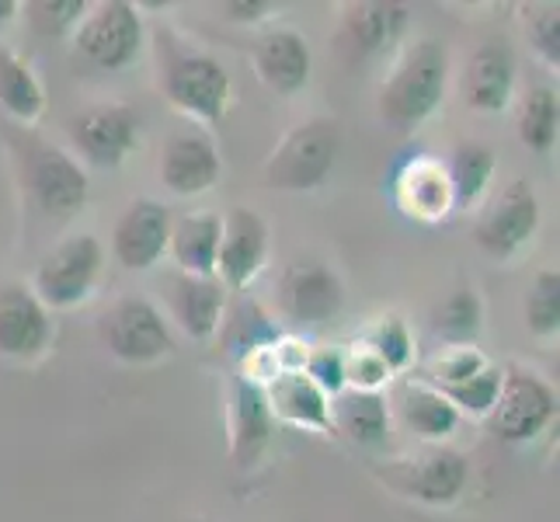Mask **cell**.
<instances>
[{"instance_id":"obj_15","label":"cell","mask_w":560,"mask_h":522,"mask_svg":"<svg viewBox=\"0 0 560 522\" xmlns=\"http://www.w3.org/2000/svg\"><path fill=\"white\" fill-rule=\"evenodd\" d=\"M158 174L171 196L199 199L220 185L223 161H220L217 143H212V137H206L202 129H182L164 143Z\"/></svg>"},{"instance_id":"obj_19","label":"cell","mask_w":560,"mask_h":522,"mask_svg":"<svg viewBox=\"0 0 560 522\" xmlns=\"http://www.w3.org/2000/svg\"><path fill=\"white\" fill-rule=\"evenodd\" d=\"M164 303L167 314L191 341H212L226 314V289L217 276H164Z\"/></svg>"},{"instance_id":"obj_33","label":"cell","mask_w":560,"mask_h":522,"mask_svg":"<svg viewBox=\"0 0 560 522\" xmlns=\"http://www.w3.org/2000/svg\"><path fill=\"white\" fill-rule=\"evenodd\" d=\"M523 317H526L529 335H536V338L557 335V327H560V276H557V268H544V272L533 279L526 303H523Z\"/></svg>"},{"instance_id":"obj_35","label":"cell","mask_w":560,"mask_h":522,"mask_svg":"<svg viewBox=\"0 0 560 522\" xmlns=\"http://www.w3.org/2000/svg\"><path fill=\"white\" fill-rule=\"evenodd\" d=\"M303 373L320 386V394L327 401L349 391V383H345V352H338V348H311V356L303 362Z\"/></svg>"},{"instance_id":"obj_27","label":"cell","mask_w":560,"mask_h":522,"mask_svg":"<svg viewBox=\"0 0 560 522\" xmlns=\"http://www.w3.org/2000/svg\"><path fill=\"white\" fill-rule=\"evenodd\" d=\"M217 338H220L223 352L230 359L247 362L250 356L268 352V348H272L282 335L272 324V317L261 311V303H255L247 293H241L234 303H226V314H223Z\"/></svg>"},{"instance_id":"obj_4","label":"cell","mask_w":560,"mask_h":522,"mask_svg":"<svg viewBox=\"0 0 560 522\" xmlns=\"http://www.w3.org/2000/svg\"><path fill=\"white\" fill-rule=\"evenodd\" d=\"M73 53L94 70H126L140 60L147 28L143 14L129 0H102V4H88V14L70 35Z\"/></svg>"},{"instance_id":"obj_3","label":"cell","mask_w":560,"mask_h":522,"mask_svg":"<svg viewBox=\"0 0 560 522\" xmlns=\"http://www.w3.org/2000/svg\"><path fill=\"white\" fill-rule=\"evenodd\" d=\"M338 153L341 123L331 115H314L276 143V150L261 164V178L276 192H314L331 178Z\"/></svg>"},{"instance_id":"obj_26","label":"cell","mask_w":560,"mask_h":522,"mask_svg":"<svg viewBox=\"0 0 560 522\" xmlns=\"http://www.w3.org/2000/svg\"><path fill=\"white\" fill-rule=\"evenodd\" d=\"M220 251V217L217 212H185L171 223L167 255L185 276H217Z\"/></svg>"},{"instance_id":"obj_36","label":"cell","mask_w":560,"mask_h":522,"mask_svg":"<svg viewBox=\"0 0 560 522\" xmlns=\"http://www.w3.org/2000/svg\"><path fill=\"white\" fill-rule=\"evenodd\" d=\"M386 380H390V370L365 345H355L352 352H345V383H349V391L380 394V386Z\"/></svg>"},{"instance_id":"obj_32","label":"cell","mask_w":560,"mask_h":522,"mask_svg":"<svg viewBox=\"0 0 560 522\" xmlns=\"http://www.w3.org/2000/svg\"><path fill=\"white\" fill-rule=\"evenodd\" d=\"M370 352L390 370V376L404 373L415 359V338H411V327L400 314H383L373 327L370 335L362 341Z\"/></svg>"},{"instance_id":"obj_20","label":"cell","mask_w":560,"mask_h":522,"mask_svg":"<svg viewBox=\"0 0 560 522\" xmlns=\"http://www.w3.org/2000/svg\"><path fill=\"white\" fill-rule=\"evenodd\" d=\"M282 314L296 324H327L345 306V282L324 262H296L279 282Z\"/></svg>"},{"instance_id":"obj_23","label":"cell","mask_w":560,"mask_h":522,"mask_svg":"<svg viewBox=\"0 0 560 522\" xmlns=\"http://www.w3.org/2000/svg\"><path fill=\"white\" fill-rule=\"evenodd\" d=\"M265 401L268 411L276 421L293 425L303 432H317L335 439V425H331V401L320 394V386L306 376L303 370H279L265 386Z\"/></svg>"},{"instance_id":"obj_13","label":"cell","mask_w":560,"mask_h":522,"mask_svg":"<svg viewBox=\"0 0 560 522\" xmlns=\"http://www.w3.org/2000/svg\"><path fill=\"white\" fill-rule=\"evenodd\" d=\"M268 223L255 209L234 206L220 217V251H217V279L230 293H244L255 286L268 262Z\"/></svg>"},{"instance_id":"obj_5","label":"cell","mask_w":560,"mask_h":522,"mask_svg":"<svg viewBox=\"0 0 560 522\" xmlns=\"http://www.w3.org/2000/svg\"><path fill=\"white\" fill-rule=\"evenodd\" d=\"M105 272V247L94 234H77L56 244L38 262L32 276V293L46 311H73L94 297Z\"/></svg>"},{"instance_id":"obj_11","label":"cell","mask_w":560,"mask_h":522,"mask_svg":"<svg viewBox=\"0 0 560 522\" xmlns=\"http://www.w3.org/2000/svg\"><path fill=\"white\" fill-rule=\"evenodd\" d=\"M67 137L81 161L102 171H115L140 147V115L126 102L91 105L67 123Z\"/></svg>"},{"instance_id":"obj_24","label":"cell","mask_w":560,"mask_h":522,"mask_svg":"<svg viewBox=\"0 0 560 522\" xmlns=\"http://www.w3.org/2000/svg\"><path fill=\"white\" fill-rule=\"evenodd\" d=\"M394 202L418 223H442L453 212V188L446 164L435 158L408 161L394 178Z\"/></svg>"},{"instance_id":"obj_1","label":"cell","mask_w":560,"mask_h":522,"mask_svg":"<svg viewBox=\"0 0 560 522\" xmlns=\"http://www.w3.org/2000/svg\"><path fill=\"white\" fill-rule=\"evenodd\" d=\"M153 53H158V88L164 102L188 123L220 126L234 102V81L217 56L188 46L171 28H153Z\"/></svg>"},{"instance_id":"obj_9","label":"cell","mask_w":560,"mask_h":522,"mask_svg":"<svg viewBox=\"0 0 560 522\" xmlns=\"http://www.w3.org/2000/svg\"><path fill=\"white\" fill-rule=\"evenodd\" d=\"M383 488H390L394 495H404L418 501V506L446 509L463 495L470 480V463L459 450L450 446H429L418 456L390 460L386 467H373Z\"/></svg>"},{"instance_id":"obj_34","label":"cell","mask_w":560,"mask_h":522,"mask_svg":"<svg viewBox=\"0 0 560 522\" xmlns=\"http://www.w3.org/2000/svg\"><path fill=\"white\" fill-rule=\"evenodd\" d=\"M84 14H88V0H32V4H25L32 32L43 38L73 35Z\"/></svg>"},{"instance_id":"obj_31","label":"cell","mask_w":560,"mask_h":522,"mask_svg":"<svg viewBox=\"0 0 560 522\" xmlns=\"http://www.w3.org/2000/svg\"><path fill=\"white\" fill-rule=\"evenodd\" d=\"M560 126V102L553 88H533L515 115V132L533 153H547L557 143Z\"/></svg>"},{"instance_id":"obj_7","label":"cell","mask_w":560,"mask_h":522,"mask_svg":"<svg viewBox=\"0 0 560 522\" xmlns=\"http://www.w3.org/2000/svg\"><path fill=\"white\" fill-rule=\"evenodd\" d=\"M98 338L112 359L126 366H153L175 356V335L158 303L147 297H119L98 317Z\"/></svg>"},{"instance_id":"obj_39","label":"cell","mask_w":560,"mask_h":522,"mask_svg":"<svg viewBox=\"0 0 560 522\" xmlns=\"http://www.w3.org/2000/svg\"><path fill=\"white\" fill-rule=\"evenodd\" d=\"M18 11H22V4H14V0H0V32H4L14 22Z\"/></svg>"},{"instance_id":"obj_28","label":"cell","mask_w":560,"mask_h":522,"mask_svg":"<svg viewBox=\"0 0 560 522\" xmlns=\"http://www.w3.org/2000/svg\"><path fill=\"white\" fill-rule=\"evenodd\" d=\"M0 108L22 126H35L46 115L43 81L25 56H18L11 46H0Z\"/></svg>"},{"instance_id":"obj_22","label":"cell","mask_w":560,"mask_h":522,"mask_svg":"<svg viewBox=\"0 0 560 522\" xmlns=\"http://www.w3.org/2000/svg\"><path fill=\"white\" fill-rule=\"evenodd\" d=\"M386 404L394 408L404 429H408L415 439L429 442V446H446V439L456 436L459 421H463V415L435 391L432 383L415 380V376L397 380Z\"/></svg>"},{"instance_id":"obj_21","label":"cell","mask_w":560,"mask_h":522,"mask_svg":"<svg viewBox=\"0 0 560 522\" xmlns=\"http://www.w3.org/2000/svg\"><path fill=\"white\" fill-rule=\"evenodd\" d=\"M515 53L505 38H491V43L477 46L463 70V102L480 115L505 112L515 98Z\"/></svg>"},{"instance_id":"obj_29","label":"cell","mask_w":560,"mask_h":522,"mask_svg":"<svg viewBox=\"0 0 560 522\" xmlns=\"http://www.w3.org/2000/svg\"><path fill=\"white\" fill-rule=\"evenodd\" d=\"M494 171H498V158L488 143H480V140L456 143L453 158L446 164L450 188H453V209H474L485 202Z\"/></svg>"},{"instance_id":"obj_40","label":"cell","mask_w":560,"mask_h":522,"mask_svg":"<svg viewBox=\"0 0 560 522\" xmlns=\"http://www.w3.org/2000/svg\"><path fill=\"white\" fill-rule=\"evenodd\" d=\"M182 522H209V519H202V515H188V519H182Z\"/></svg>"},{"instance_id":"obj_17","label":"cell","mask_w":560,"mask_h":522,"mask_svg":"<svg viewBox=\"0 0 560 522\" xmlns=\"http://www.w3.org/2000/svg\"><path fill=\"white\" fill-rule=\"evenodd\" d=\"M52 317L28 286L11 282L0 289V359L38 362L52 345Z\"/></svg>"},{"instance_id":"obj_8","label":"cell","mask_w":560,"mask_h":522,"mask_svg":"<svg viewBox=\"0 0 560 522\" xmlns=\"http://www.w3.org/2000/svg\"><path fill=\"white\" fill-rule=\"evenodd\" d=\"M22 178L28 199L52 220H70L91 196V182L81 161L63 147L35 137H28L22 147Z\"/></svg>"},{"instance_id":"obj_37","label":"cell","mask_w":560,"mask_h":522,"mask_svg":"<svg viewBox=\"0 0 560 522\" xmlns=\"http://www.w3.org/2000/svg\"><path fill=\"white\" fill-rule=\"evenodd\" d=\"M529 38L533 49L544 56L547 67H560V8H544L539 14L529 18Z\"/></svg>"},{"instance_id":"obj_6","label":"cell","mask_w":560,"mask_h":522,"mask_svg":"<svg viewBox=\"0 0 560 522\" xmlns=\"http://www.w3.org/2000/svg\"><path fill=\"white\" fill-rule=\"evenodd\" d=\"M553 418H557L553 386L539 376L533 366H523V362L501 366V386H498L494 408L488 415L491 432L501 442L523 446V442L544 436Z\"/></svg>"},{"instance_id":"obj_16","label":"cell","mask_w":560,"mask_h":522,"mask_svg":"<svg viewBox=\"0 0 560 522\" xmlns=\"http://www.w3.org/2000/svg\"><path fill=\"white\" fill-rule=\"evenodd\" d=\"M276 436V418L268 411V401L261 383L234 376L230 380V397H226V446L234 467L250 471L255 463L268 453Z\"/></svg>"},{"instance_id":"obj_30","label":"cell","mask_w":560,"mask_h":522,"mask_svg":"<svg viewBox=\"0 0 560 522\" xmlns=\"http://www.w3.org/2000/svg\"><path fill=\"white\" fill-rule=\"evenodd\" d=\"M480 327H485V303H480L477 289L470 286L456 289L432 314V332L446 345H474Z\"/></svg>"},{"instance_id":"obj_38","label":"cell","mask_w":560,"mask_h":522,"mask_svg":"<svg viewBox=\"0 0 560 522\" xmlns=\"http://www.w3.org/2000/svg\"><path fill=\"white\" fill-rule=\"evenodd\" d=\"M279 8L265 4V0H234V4H223V18L234 25H261L268 22Z\"/></svg>"},{"instance_id":"obj_18","label":"cell","mask_w":560,"mask_h":522,"mask_svg":"<svg viewBox=\"0 0 560 522\" xmlns=\"http://www.w3.org/2000/svg\"><path fill=\"white\" fill-rule=\"evenodd\" d=\"M250 67H255V77L268 91L289 98V94H300L311 84L314 56L303 32L276 25L255 38V46H250Z\"/></svg>"},{"instance_id":"obj_10","label":"cell","mask_w":560,"mask_h":522,"mask_svg":"<svg viewBox=\"0 0 560 522\" xmlns=\"http://www.w3.org/2000/svg\"><path fill=\"white\" fill-rule=\"evenodd\" d=\"M338 11L335 53L349 70H359L386 49H394L411 22V8L394 4V0H352Z\"/></svg>"},{"instance_id":"obj_25","label":"cell","mask_w":560,"mask_h":522,"mask_svg":"<svg viewBox=\"0 0 560 522\" xmlns=\"http://www.w3.org/2000/svg\"><path fill=\"white\" fill-rule=\"evenodd\" d=\"M331 425L335 436L352 439L355 446H383L386 436H390V404H386V394L341 391L338 397H331Z\"/></svg>"},{"instance_id":"obj_12","label":"cell","mask_w":560,"mask_h":522,"mask_svg":"<svg viewBox=\"0 0 560 522\" xmlns=\"http://www.w3.org/2000/svg\"><path fill=\"white\" fill-rule=\"evenodd\" d=\"M539 230V199L526 178L501 188V196L480 212L474 223V241L494 262H512L533 244Z\"/></svg>"},{"instance_id":"obj_14","label":"cell","mask_w":560,"mask_h":522,"mask_svg":"<svg viewBox=\"0 0 560 522\" xmlns=\"http://www.w3.org/2000/svg\"><path fill=\"white\" fill-rule=\"evenodd\" d=\"M171 223H175V217L161 199H132L112 227L115 262L129 268V272H147V268L161 265L171 244Z\"/></svg>"},{"instance_id":"obj_2","label":"cell","mask_w":560,"mask_h":522,"mask_svg":"<svg viewBox=\"0 0 560 522\" xmlns=\"http://www.w3.org/2000/svg\"><path fill=\"white\" fill-rule=\"evenodd\" d=\"M450 70V49L439 38H418V43L404 46L380 81L376 112L383 126L397 132L421 129L446 102Z\"/></svg>"}]
</instances>
